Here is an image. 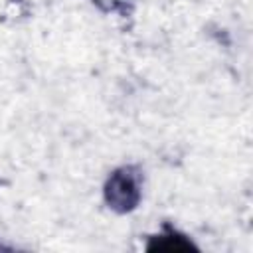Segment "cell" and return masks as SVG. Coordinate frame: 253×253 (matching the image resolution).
Returning a JSON list of instances; mask_svg holds the SVG:
<instances>
[{
  "mask_svg": "<svg viewBox=\"0 0 253 253\" xmlns=\"http://www.w3.org/2000/svg\"><path fill=\"white\" fill-rule=\"evenodd\" d=\"M107 200L117 210H130L138 200V178L130 168L115 172L107 184Z\"/></svg>",
  "mask_w": 253,
  "mask_h": 253,
  "instance_id": "1",
  "label": "cell"
}]
</instances>
